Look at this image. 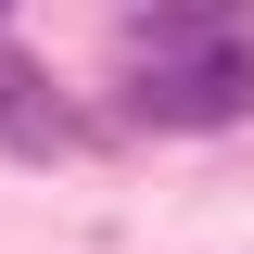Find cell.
Wrapping results in <instances>:
<instances>
[{
  "label": "cell",
  "instance_id": "6da1fadb",
  "mask_svg": "<svg viewBox=\"0 0 254 254\" xmlns=\"http://www.w3.org/2000/svg\"><path fill=\"white\" fill-rule=\"evenodd\" d=\"M127 115L140 127H229L254 115V38L216 0H165L127 26Z\"/></svg>",
  "mask_w": 254,
  "mask_h": 254
},
{
  "label": "cell",
  "instance_id": "7a4b0ae2",
  "mask_svg": "<svg viewBox=\"0 0 254 254\" xmlns=\"http://www.w3.org/2000/svg\"><path fill=\"white\" fill-rule=\"evenodd\" d=\"M0 140H26V153H76V115L51 102V76H38L26 51H0Z\"/></svg>",
  "mask_w": 254,
  "mask_h": 254
}]
</instances>
